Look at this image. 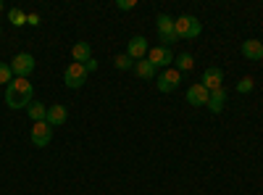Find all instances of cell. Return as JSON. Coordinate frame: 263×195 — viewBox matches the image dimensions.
<instances>
[{
    "label": "cell",
    "instance_id": "6da1fadb",
    "mask_svg": "<svg viewBox=\"0 0 263 195\" xmlns=\"http://www.w3.org/2000/svg\"><path fill=\"white\" fill-rule=\"evenodd\" d=\"M34 98V87L29 84V79H13L8 87H6V105L13 108V111H18V108H29Z\"/></svg>",
    "mask_w": 263,
    "mask_h": 195
},
{
    "label": "cell",
    "instance_id": "7a4b0ae2",
    "mask_svg": "<svg viewBox=\"0 0 263 195\" xmlns=\"http://www.w3.org/2000/svg\"><path fill=\"white\" fill-rule=\"evenodd\" d=\"M174 32H177L179 40H195L197 34L203 32V24H200L195 16L184 13V16H179V19H174Z\"/></svg>",
    "mask_w": 263,
    "mask_h": 195
},
{
    "label": "cell",
    "instance_id": "3957f363",
    "mask_svg": "<svg viewBox=\"0 0 263 195\" xmlns=\"http://www.w3.org/2000/svg\"><path fill=\"white\" fill-rule=\"evenodd\" d=\"M63 82H66V87H71V90H79L82 84L87 82V69H84V63H69L63 72Z\"/></svg>",
    "mask_w": 263,
    "mask_h": 195
},
{
    "label": "cell",
    "instance_id": "277c9868",
    "mask_svg": "<svg viewBox=\"0 0 263 195\" xmlns=\"http://www.w3.org/2000/svg\"><path fill=\"white\" fill-rule=\"evenodd\" d=\"M156 84H158V90L161 93H174L182 84V72H177V69H163L158 77H156Z\"/></svg>",
    "mask_w": 263,
    "mask_h": 195
},
{
    "label": "cell",
    "instance_id": "5b68a950",
    "mask_svg": "<svg viewBox=\"0 0 263 195\" xmlns=\"http://www.w3.org/2000/svg\"><path fill=\"white\" fill-rule=\"evenodd\" d=\"M11 72H13V77H18V79H27V77L34 72V56H32V53H18V56L11 61Z\"/></svg>",
    "mask_w": 263,
    "mask_h": 195
},
{
    "label": "cell",
    "instance_id": "8992f818",
    "mask_svg": "<svg viewBox=\"0 0 263 195\" xmlns=\"http://www.w3.org/2000/svg\"><path fill=\"white\" fill-rule=\"evenodd\" d=\"M156 27H158V37H161V42H163V48H168V42H177V40H179L177 32H174V19H171V16L161 13V16L156 19Z\"/></svg>",
    "mask_w": 263,
    "mask_h": 195
},
{
    "label": "cell",
    "instance_id": "52a82bcc",
    "mask_svg": "<svg viewBox=\"0 0 263 195\" xmlns=\"http://www.w3.org/2000/svg\"><path fill=\"white\" fill-rule=\"evenodd\" d=\"M145 58H147L156 69H168L171 63H174V53H171V48H163V45L147 50V56H145Z\"/></svg>",
    "mask_w": 263,
    "mask_h": 195
},
{
    "label": "cell",
    "instance_id": "ba28073f",
    "mask_svg": "<svg viewBox=\"0 0 263 195\" xmlns=\"http://www.w3.org/2000/svg\"><path fill=\"white\" fill-rule=\"evenodd\" d=\"M29 137H32V143H34L37 148H48V143L53 140V127H50L48 121H34Z\"/></svg>",
    "mask_w": 263,
    "mask_h": 195
},
{
    "label": "cell",
    "instance_id": "9c48e42d",
    "mask_svg": "<svg viewBox=\"0 0 263 195\" xmlns=\"http://www.w3.org/2000/svg\"><path fill=\"white\" fill-rule=\"evenodd\" d=\"M147 50H150V48H147V40H145L142 34H135V37L129 40V45H126V56L135 61V63L142 61V58L147 56Z\"/></svg>",
    "mask_w": 263,
    "mask_h": 195
},
{
    "label": "cell",
    "instance_id": "30bf717a",
    "mask_svg": "<svg viewBox=\"0 0 263 195\" xmlns=\"http://www.w3.org/2000/svg\"><path fill=\"white\" fill-rule=\"evenodd\" d=\"M200 84L205 90H218V87H224V72L218 69V66H211V69H205L203 72V79H200Z\"/></svg>",
    "mask_w": 263,
    "mask_h": 195
},
{
    "label": "cell",
    "instance_id": "8fae6325",
    "mask_svg": "<svg viewBox=\"0 0 263 195\" xmlns=\"http://www.w3.org/2000/svg\"><path fill=\"white\" fill-rule=\"evenodd\" d=\"M208 98H211V90H205L200 82L187 90V103H192V105H208Z\"/></svg>",
    "mask_w": 263,
    "mask_h": 195
},
{
    "label": "cell",
    "instance_id": "7c38bea8",
    "mask_svg": "<svg viewBox=\"0 0 263 195\" xmlns=\"http://www.w3.org/2000/svg\"><path fill=\"white\" fill-rule=\"evenodd\" d=\"M66 119H69V111H66V105H61V103H53V105H48V124L50 127H61V124H66Z\"/></svg>",
    "mask_w": 263,
    "mask_h": 195
},
{
    "label": "cell",
    "instance_id": "4fadbf2b",
    "mask_svg": "<svg viewBox=\"0 0 263 195\" xmlns=\"http://www.w3.org/2000/svg\"><path fill=\"white\" fill-rule=\"evenodd\" d=\"M239 50H242V56L248 61H260L263 58V42L260 40H245L242 45H239Z\"/></svg>",
    "mask_w": 263,
    "mask_h": 195
},
{
    "label": "cell",
    "instance_id": "5bb4252c",
    "mask_svg": "<svg viewBox=\"0 0 263 195\" xmlns=\"http://www.w3.org/2000/svg\"><path fill=\"white\" fill-rule=\"evenodd\" d=\"M224 105H227V90L218 87V90H213L211 98H208V111H211V114H221Z\"/></svg>",
    "mask_w": 263,
    "mask_h": 195
},
{
    "label": "cell",
    "instance_id": "9a60e30c",
    "mask_svg": "<svg viewBox=\"0 0 263 195\" xmlns=\"http://www.w3.org/2000/svg\"><path fill=\"white\" fill-rule=\"evenodd\" d=\"M132 72H135L140 79H156V77H158V69L153 66V63H150L147 58L137 61V63H135V69H132Z\"/></svg>",
    "mask_w": 263,
    "mask_h": 195
},
{
    "label": "cell",
    "instance_id": "2e32d148",
    "mask_svg": "<svg viewBox=\"0 0 263 195\" xmlns=\"http://www.w3.org/2000/svg\"><path fill=\"white\" fill-rule=\"evenodd\" d=\"M71 58L74 63H87L92 58V50H90V42H77V45L71 48Z\"/></svg>",
    "mask_w": 263,
    "mask_h": 195
},
{
    "label": "cell",
    "instance_id": "e0dca14e",
    "mask_svg": "<svg viewBox=\"0 0 263 195\" xmlns=\"http://www.w3.org/2000/svg\"><path fill=\"white\" fill-rule=\"evenodd\" d=\"M27 114H29V119L32 121H45L48 119V105L45 103H29V108H27Z\"/></svg>",
    "mask_w": 263,
    "mask_h": 195
},
{
    "label": "cell",
    "instance_id": "ac0fdd59",
    "mask_svg": "<svg viewBox=\"0 0 263 195\" xmlns=\"http://www.w3.org/2000/svg\"><path fill=\"white\" fill-rule=\"evenodd\" d=\"M192 66H195V58L190 53H182V56H177V61H174V69L177 72H190Z\"/></svg>",
    "mask_w": 263,
    "mask_h": 195
},
{
    "label": "cell",
    "instance_id": "d6986e66",
    "mask_svg": "<svg viewBox=\"0 0 263 195\" xmlns=\"http://www.w3.org/2000/svg\"><path fill=\"white\" fill-rule=\"evenodd\" d=\"M8 21H11L13 27H24L27 24V13L21 11V8H11L8 11Z\"/></svg>",
    "mask_w": 263,
    "mask_h": 195
},
{
    "label": "cell",
    "instance_id": "ffe728a7",
    "mask_svg": "<svg viewBox=\"0 0 263 195\" xmlns=\"http://www.w3.org/2000/svg\"><path fill=\"white\" fill-rule=\"evenodd\" d=\"M114 66H116L119 72H129V69H135V61H132L126 53H121V56L114 58Z\"/></svg>",
    "mask_w": 263,
    "mask_h": 195
},
{
    "label": "cell",
    "instance_id": "44dd1931",
    "mask_svg": "<svg viewBox=\"0 0 263 195\" xmlns=\"http://www.w3.org/2000/svg\"><path fill=\"white\" fill-rule=\"evenodd\" d=\"M13 79H16V77H13V72H11V63H0V84H6V87H8Z\"/></svg>",
    "mask_w": 263,
    "mask_h": 195
},
{
    "label": "cell",
    "instance_id": "7402d4cb",
    "mask_svg": "<svg viewBox=\"0 0 263 195\" xmlns=\"http://www.w3.org/2000/svg\"><path fill=\"white\" fill-rule=\"evenodd\" d=\"M253 90V77H242L237 82V93H250Z\"/></svg>",
    "mask_w": 263,
    "mask_h": 195
},
{
    "label": "cell",
    "instance_id": "603a6c76",
    "mask_svg": "<svg viewBox=\"0 0 263 195\" xmlns=\"http://www.w3.org/2000/svg\"><path fill=\"white\" fill-rule=\"evenodd\" d=\"M121 11H132V8H135L137 6V0H119V3H116Z\"/></svg>",
    "mask_w": 263,
    "mask_h": 195
},
{
    "label": "cell",
    "instance_id": "cb8c5ba5",
    "mask_svg": "<svg viewBox=\"0 0 263 195\" xmlns=\"http://www.w3.org/2000/svg\"><path fill=\"white\" fill-rule=\"evenodd\" d=\"M84 69H87V74H90V72H98V61H95V58H90V61L84 63Z\"/></svg>",
    "mask_w": 263,
    "mask_h": 195
},
{
    "label": "cell",
    "instance_id": "d4e9b609",
    "mask_svg": "<svg viewBox=\"0 0 263 195\" xmlns=\"http://www.w3.org/2000/svg\"><path fill=\"white\" fill-rule=\"evenodd\" d=\"M27 24H29V27H37V24H40V16H37V13H27Z\"/></svg>",
    "mask_w": 263,
    "mask_h": 195
},
{
    "label": "cell",
    "instance_id": "484cf974",
    "mask_svg": "<svg viewBox=\"0 0 263 195\" xmlns=\"http://www.w3.org/2000/svg\"><path fill=\"white\" fill-rule=\"evenodd\" d=\"M0 11H3V3H0Z\"/></svg>",
    "mask_w": 263,
    "mask_h": 195
},
{
    "label": "cell",
    "instance_id": "4316f807",
    "mask_svg": "<svg viewBox=\"0 0 263 195\" xmlns=\"http://www.w3.org/2000/svg\"><path fill=\"white\" fill-rule=\"evenodd\" d=\"M0 32H3V27H0Z\"/></svg>",
    "mask_w": 263,
    "mask_h": 195
}]
</instances>
